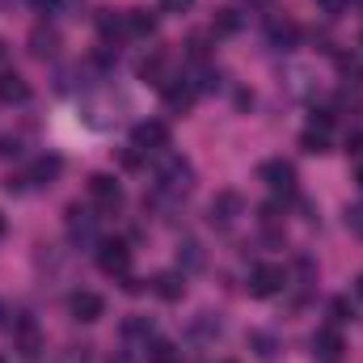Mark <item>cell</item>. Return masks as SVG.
Returning a JSON list of instances; mask_svg holds the SVG:
<instances>
[{"label": "cell", "mask_w": 363, "mask_h": 363, "mask_svg": "<svg viewBox=\"0 0 363 363\" xmlns=\"http://www.w3.org/2000/svg\"><path fill=\"white\" fill-rule=\"evenodd\" d=\"M161 161H157V190L161 194H169V199H182V194H190V186H194V165L178 157V152H157Z\"/></svg>", "instance_id": "cell-1"}, {"label": "cell", "mask_w": 363, "mask_h": 363, "mask_svg": "<svg viewBox=\"0 0 363 363\" xmlns=\"http://www.w3.org/2000/svg\"><path fill=\"white\" fill-rule=\"evenodd\" d=\"M60 174H64V161H60L55 152H43V157H34L17 178H9V190H47Z\"/></svg>", "instance_id": "cell-2"}, {"label": "cell", "mask_w": 363, "mask_h": 363, "mask_svg": "<svg viewBox=\"0 0 363 363\" xmlns=\"http://www.w3.org/2000/svg\"><path fill=\"white\" fill-rule=\"evenodd\" d=\"M13 351H17L26 363H38V359H43V351H47L43 325H38L30 313H21V317L13 321Z\"/></svg>", "instance_id": "cell-3"}, {"label": "cell", "mask_w": 363, "mask_h": 363, "mask_svg": "<svg viewBox=\"0 0 363 363\" xmlns=\"http://www.w3.org/2000/svg\"><path fill=\"white\" fill-rule=\"evenodd\" d=\"M241 216H245V199H241L237 190H220V194L211 199V207H207V220H211V228H220V233L237 228Z\"/></svg>", "instance_id": "cell-4"}, {"label": "cell", "mask_w": 363, "mask_h": 363, "mask_svg": "<svg viewBox=\"0 0 363 363\" xmlns=\"http://www.w3.org/2000/svg\"><path fill=\"white\" fill-rule=\"evenodd\" d=\"M89 203L101 211V216H114V211H123L127 194H123L118 178H110V174H93L89 178Z\"/></svg>", "instance_id": "cell-5"}, {"label": "cell", "mask_w": 363, "mask_h": 363, "mask_svg": "<svg viewBox=\"0 0 363 363\" xmlns=\"http://www.w3.org/2000/svg\"><path fill=\"white\" fill-rule=\"evenodd\" d=\"M131 148H135V152H144V157L165 152V148H169V127H165V123H157V118L135 123V127H131Z\"/></svg>", "instance_id": "cell-6"}, {"label": "cell", "mask_w": 363, "mask_h": 363, "mask_svg": "<svg viewBox=\"0 0 363 363\" xmlns=\"http://www.w3.org/2000/svg\"><path fill=\"white\" fill-rule=\"evenodd\" d=\"M97 271L110 279H127L131 274V250L127 241H101L97 245Z\"/></svg>", "instance_id": "cell-7"}, {"label": "cell", "mask_w": 363, "mask_h": 363, "mask_svg": "<svg viewBox=\"0 0 363 363\" xmlns=\"http://www.w3.org/2000/svg\"><path fill=\"white\" fill-rule=\"evenodd\" d=\"M258 178L267 182V190L271 194H296V165L291 161H283V157H274V161H262L258 165Z\"/></svg>", "instance_id": "cell-8"}, {"label": "cell", "mask_w": 363, "mask_h": 363, "mask_svg": "<svg viewBox=\"0 0 363 363\" xmlns=\"http://www.w3.org/2000/svg\"><path fill=\"white\" fill-rule=\"evenodd\" d=\"M283 283H287V271H283L279 262H258V267L250 271V296H258V300L279 296Z\"/></svg>", "instance_id": "cell-9"}, {"label": "cell", "mask_w": 363, "mask_h": 363, "mask_svg": "<svg viewBox=\"0 0 363 363\" xmlns=\"http://www.w3.org/2000/svg\"><path fill=\"white\" fill-rule=\"evenodd\" d=\"M313 359L317 363H342L347 359V342H342V334L334 325H325V330L313 334Z\"/></svg>", "instance_id": "cell-10"}, {"label": "cell", "mask_w": 363, "mask_h": 363, "mask_svg": "<svg viewBox=\"0 0 363 363\" xmlns=\"http://www.w3.org/2000/svg\"><path fill=\"white\" fill-rule=\"evenodd\" d=\"M68 313H72V321L93 325V321L106 317V300H101L97 291H72V296H68Z\"/></svg>", "instance_id": "cell-11"}, {"label": "cell", "mask_w": 363, "mask_h": 363, "mask_svg": "<svg viewBox=\"0 0 363 363\" xmlns=\"http://www.w3.org/2000/svg\"><path fill=\"white\" fill-rule=\"evenodd\" d=\"M161 89H165V106H169V110H190L194 97H199V85H194L190 77H174V81H165Z\"/></svg>", "instance_id": "cell-12"}, {"label": "cell", "mask_w": 363, "mask_h": 363, "mask_svg": "<svg viewBox=\"0 0 363 363\" xmlns=\"http://www.w3.org/2000/svg\"><path fill=\"white\" fill-rule=\"evenodd\" d=\"M123 34L127 38H152L157 21L148 17V9H123Z\"/></svg>", "instance_id": "cell-13"}, {"label": "cell", "mask_w": 363, "mask_h": 363, "mask_svg": "<svg viewBox=\"0 0 363 363\" xmlns=\"http://www.w3.org/2000/svg\"><path fill=\"white\" fill-rule=\"evenodd\" d=\"M68 237L77 245H93L97 241V228H93V216L81 211V207H68Z\"/></svg>", "instance_id": "cell-14"}, {"label": "cell", "mask_w": 363, "mask_h": 363, "mask_svg": "<svg viewBox=\"0 0 363 363\" xmlns=\"http://www.w3.org/2000/svg\"><path fill=\"white\" fill-rule=\"evenodd\" d=\"M55 51H60V34L51 26H34L30 30V55L34 60H51Z\"/></svg>", "instance_id": "cell-15"}, {"label": "cell", "mask_w": 363, "mask_h": 363, "mask_svg": "<svg viewBox=\"0 0 363 363\" xmlns=\"http://www.w3.org/2000/svg\"><path fill=\"white\" fill-rule=\"evenodd\" d=\"M152 291H157L161 300H169V304H174V300L186 296V274H182V271H161L157 279H152Z\"/></svg>", "instance_id": "cell-16"}, {"label": "cell", "mask_w": 363, "mask_h": 363, "mask_svg": "<svg viewBox=\"0 0 363 363\" xmlns=\"http://www.w3.org/2000/svg\"><path fill=\"white\" fill-rule=\"evenodd\" d=\"M300 148H304V152H313V157L330 152V123H313V127H304Z\"/></svg>", "instance_id": "cell-17"}, {"label": "cell", "mask_w": 363, "mask_h": 363, "mask_svg": "<svg viewBox=\"0 0 363 363\" xmlns=\"http://www.w3.org/2000/svg\"><path fill=\"white\" fill-rule=\"evenodd\" d=\"M26 97H30V85L17 72H0V101L4 106H21Z\"/></svg>", "instance_id": "cell-18"}, {"label": "cell", "mask_w": 363, "mask_h": 363, "mask_svg": "<svg viewBox=\"0 0 363 363\" xmlns=\"http://www.w3.org/2000/svg\"><path fill=\"white\" fill-rule=\"evenodd\" d=\"M144 359L148 363H182V351L169 338H152V342L144 347Z\"/></svg>", "instance_id": "cell-19"}, {"label": "cell", "mask_w": 363, "mask_h": 363, "mask_svg": "<svg viewBox=\"0 0 363 363\" xmlns=\"http://www.w3.org/2000/svg\"><path fill=\"white\" fill-rule=\"evenodd\" d=\"M123 338H127V342H144V347H148L157 334H152V321H148V317H127V321H123Z\"/></svg>", "instance_id": "cell-20"}, {"label": "cell", "mask_w": 363, "mask_h": 363, "mask_svg": "<svg viewBox=\"0 0 363 363\" xmlns=\"http://www.w3.org/2000/svg\"><path fill=\"white\" fill-rule=\"evenodd\" d=\"M296 38H300L296 21H274V26H271V43L279 47V51H291V47H296Z\"/></svg>", "instance_id": "cell-21"}, {"label": "cell", "mask_w": 363, "mask_h": 363, "mask_svg": "<svg viewBox=\"0 0 363 363\" xmlns=\"http://www.w3.org/2000/svg\"><path fill=\"white\" fill-rule=\"evenodd\" d=\"M97 30H101V38H127L123 34V13H114V9H101Z\"/></svg>", "instance_id": "cell-22"}, {"label": "cell", "mask_w": 363, "mask_h": 363, "mask_svg": "<svg viewBox=\"0 0 363 363\" xmlns=\"http://www.w3.org/2000/svg\"><path fill=\"white\" fill-rule=\"evenodd\" d=\"M178 262L186 267V271H199V267H203V250H199V241H186V245H182Z\"/></svg>", "instance_id": "cell-23"}, {"label": "cell", "mask_w": 363, "mask_h": 363, "mask_svg": "<svg viewBox=\"0 0 363 363\" xmlns=\"http://www.w3.org/2000/svg\"><path fill=\"white\" fill-rule=\"evenodd\" d=\"M51 363H93V351L89 347H64V351H55Z\"/></svg>", "instance_id": "cell-24"}, {"label": "cell", "mask_w": 363, "mask_h": 363, "mask_svg": "<svg viewBox=\"0 0 363 363\" xmlns=\"http://www.w3.org/2000/svg\"><path fill=\"white\" fill-rule=\"evenodd\" d=\"M216 30H220V34H237V30H241V17H237L233 9H220V13H216Z\"/></svg>", "instance_id": "cell-25"}, {"label": "cell", "mask_w": 363, "mask_h": 363, "mask_svg": "<svg viewBox=\"0 0 363 363\" xmlns=\"http://www.w3.org/2000/svg\"><path fill=\"white\" fill-rule=\"evenodd\" d=\"M347 228H351L355 237H363V203H355V207H347Z\"/></svg>", "instance_id": "cell-26"}, {"label": "cell", "mask_w": 363, "mask_h": 363, "mask_svg": "<svg viewBox=\"0 0 363 363\" xmlns=\"http://www.w3.org/2000/svg\"><path fill=\"white\" fill-rule=\"evenodd\" d=\"M347 4H351V0H317V9H321V13H330V17L347 13Z\"/></svg>", "instance_id": "cell-27"}, {"label": "cell", "mask_w": 363, "mask_h": 363, "mask_svg": "<svg viewBox=\"0 0 363 363\" xmlns=\"http://www.w3.org/2000/svg\"><path fill=\"white\" fill-rule=\"evenodd\" d=\"M250 342L258 347V355H274V342L267 338V334H250Z\"/></svg>", "instance_id": "cell-28"}, {"label": "cell", "mask_w": 363, "mask_h": 363, "mask_svg": "<svg viewBox=\"0 0 363 363\" xmlns=\"http://www.w3.org/2000/svg\"><path fill=\"white\" fill-rule=\"evenodd\" d=\"M157 4H161V13H186L194 0H157Z\"/></svg>", "instance_id": "cell-29"}, {"label": "cell", "mask_w": 363, "mask_h": 363, "mask_svg": "<svg viewBox=\"0 0 363 363\" xmlns=\"http://www.w3.org/2000/svg\"><path fill=\"white\" fill-rule=\"evenodd\" d=\"M338 64H342V72H347V77H359V81H363V64H359V60H351V55H342Z\"/></svg>", "instance_id": "cell-30"}, {"label": "cell", "mask_w": 363, "mask_h": 363, "mask_svg": "<svg viewBox=\"0 0 363 363\" xmlns=\"http://www.w3.org/2000/svg\"><path fill=\"white\" fill-rule=\"evenodd\" d=\"M347 152H351V157H363V131H351V135H347Z\"/></svg>", "instance_id": "cell-31"}, {"label": "cell", "mask_w": 363, "mask_h": 363, "mask_svg": "<svg viewBox=\"0 0 363 363\" xmlns=\"http://www.w3.org/2000/svg\"><path fill=\"white\" fill-rule=\"evenodd\" d=\"M330 313H334V321H347V304H342V300H334Z\"/></svg>", "instance_id": "cell-32"}, {"label": "cell", "mask_w": 363, "mask_h": 363, "mask_svg": "<svg viewBox=\"0 0 363 363\" xmlns=\"http://www.w3.org/2000/svg\"><path fill=\"white\" fill-rule=\"evenodd\" d=\"M355 296H359V300H363V274H359V279H355Z\"/></svg>", "instance_id": "cell-33"}, {"label": "cell", "mask_w": 363, "mask_h": 363, "mask_svg": "<svg viewBox=\"0 0 363 363\" xmlns=\"http://www.w3.org/2000/svg\"><path fill=\"white\" fill-rule=\"evenodd\" d=\"M110 363H131V359H127V355H114V359H110Z\"/></svg>", "instance_id": "cell-34"}, {"label": "cell", "mask_w": 363, "mask_h": 363, "mask_svg": "<svg viewBox=\"0 0 363 363\" xmlns=\"http://www.w3.org/2000/svg\"><path fill=\"white\" fill-rule=\"evenodd\" d=\"M245 4H271V0H245Z\"/></svg>", "instance_id": "cell-35"}, {"label": "cell", "mask_w": 363, "mask_h": 363, "mask_svg": "<svg viewBox=\"0 0 363 363\" xmlns=\"http://www.w3.org/2000/svg\"><path fill=\"white\" fill-rule=\"evenodd\" d=\"M0 237H4V216H0Z\"/></svg>", "instance_id": "cell-36"}, {"label": "cell", "mask_w": 363, "mask_h": 363, "mask_svg": "<svg viewBox=\"0 0 363 363\" xmlns=\"http://www.w3.org/2000/svg\"><path fill=\"white\" fill-rule=\"evenodd\" d=\"M355 182H359V190H363V169H359V178H355Z\"/></svg>", "instance_id": "cell-37"}, {"label": "cell", "mask_w": 363, "mask_h": 363, "mask_svg": "<svg viewBox=\"0 0 363 363\" xmlns=\"http://www.w3.org/2000/svg\"><path fill=\"white\" fill-rule=\"evenodd\" d=\"M0 363H4V355H0Z\"/></svg>", "instance_id": "cell-38"}, {"label": "cell", "mask_w": 363, "mask_h": 363, "mask_svg": "<svg viewBox=\"0 0 363 363\" xmlns=\"http://www.w3.org/2000/svg\"><path fill=\"white\" fill-rule=\"evenodd\" d=\"M359 43H363V34H359Z\"/></svg>", "instance_id": "cell-39"}]
</instances>
